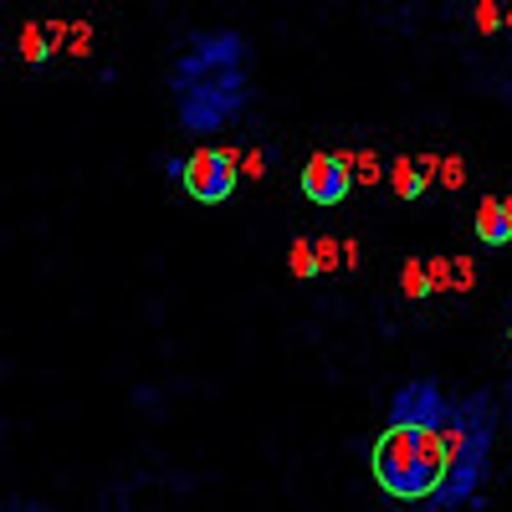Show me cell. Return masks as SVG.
I'll list each match as a JSON object with an SVG mask.
<instances>
[{
  "mask_svg": "<svg viewBox=\"0 0 512 512\" xmlns=\"http://www.w3.org/2000/svg\"><path fill=\"white\" fill-rule=\"evenodd\" d=\"M497 431H502L497 390L446 395L436 374L405 379L390 395L384 431L369 446V477L400 507L456 512L477 502V492L487 487Z\"/></svg>",
  "mask_w": 512,
  "mask_h": 512,
  "instance_id": "1",
  "label": "cell"
},
{
  "mask_svg": "<svg viewBox=\"0 0 512 512\" xmlns=\"http://www.w3.org/2000/svg\"><path fill=\"white\" fill-rule=\"evenodd\" d=\"M164 88L175 93V118L185 134H216V128H226L251 98L246 36L231 26L195 31L180 47L175 67H169Z\"/></svg>",
  "mask_w": 512,
  "mask_h": 512,
  "instance_id": "2",
  "label": "cell"
},
{
  "mask_svg": "<svg viewBox=\"0 0 512 512\" xmlns=\"http://www.w3.org/2000/svg\"><path fill=\"white\" fill-rule=\"evenodd\" d=\"M164 169L185 185L195 205H226L241 185V159L231 149H195L185 159H169Z\"/></svg>",
  "mask_w": 512,
  "mask_h": 512,
  "instance_id": "3",
  "label": "cell"
},
{
  "mask_svg": "<svg viewBox=\"0 0 512 512\" xmlns=\"http://www.w3.org/2000/svg\"><path fill=\"white\" fill-rule=\"evenodd\" d=\"M297 185H303V195L313 205H344L354 195V159L349 154H313L303 164V175H297Z\"/></svg>",
  "mask_w": 512,
  "mask_h": 512,
  "instance_id": "4",
  "label": "cell"
},
{
  "mask_svg": "<svg viewBox=\"0 0 512 512\" xmlns=\"http://www.w3.org/2000/svg\"><path fill=\"white\" fill-rule=\"evenodd\" d=\"M477 241L492 246V251L512 241V205H507V200L487 195V200L477 205Z\"/></svg>",
  "mask_w": 512,
  "mask_h": 512,
  "instance_id": "5",
  "label": "cell"
},
{
  "mask_svg": "<svg viewBox=\"0 0 512 512\" xmlns=\"http://www.w3.org/2000/svg\"><path fill=\"white\" fill-rule=\"evenodd\" d=\"M287 272H292V277H303V282H313V277L323 272V256H318V241H303V236H297V241L287 246Z\"/></svg>",
  "mask_w": 512,
  "mask_h": 512,
  "instance_id": "6",
  "label": "cell"
},
{
  "mask_svg": "<svg viewBox=\"0 0 512 512\" xmlns=\"http://www.w3.org/2000/svg\"><path fill=\"white\" fill-rule=\"evenodd\" d=\"M390 185H395V195H400V200H420V195H425V175H420V169H415L410 159H395Z\"/></svg>",
  "mask_w": 512,
  "mask_h": 512,
  "instance_id": "7",
  "label": "cell"
},
{
  "mask_svg": "<svg viewBox=\"0 0 512 512\" xmlns=\"http://www.w3.org/2000/svg\"><path fill=\"white\" fill-rule=\"evenodd\" d=\"M21 52H26V62H47L52 57V36L41 31V26H26L21 31Z\"/></svg>",
  "mask_w": 512,
  "mask_h": 512,
  "instance_id": "8",
  "label": "cell"
},
{
  "mask_svg": "<svg viewBox=\"0 0 512 512\" xmlns=\"http://www.w3.org/2000/svg\"><path fill=\"white\" fill-rule=\"evenodd\" d=\"M431 267H420V262H405V272H400V287H405V297H425L431 292Z\"/></svg>",
  "mask_w": 512,
  "mask_h": 512,
  "instance_id": "9",
  "label": "cell"
},
{
  "mask_svg": "<svg viewBox=\"0 0 512 512\" xmlns=\"http://www.w3.org/2000/svg\"><path fill=\"white\" fill-rule=\"evenodd\" d=\"M241 175L262 180V175H267V149H246V154H241Z\"/></svg>",
  "mask_w": 512,
  "mask_h": 512,
  "instance_id": "10",
  "label": "cell"
},
{
  "mask_svg": "<svg viewBox=\"0 0 512 512\" xmlns=\"http://www.w3.org/2000/svg\"><path fill=\"white\" fill-rule=\"evenodd\" d=\"M441 180H446V185L456 190V185L466 180V164H461V159H446V175H441Z\"/></svg>",
  "mask_w": 512,
  "mask_h": 512,
  "instance_id": "11",
  "label": "cell"
},
{
  "mask_svg": "<svg viewBox=\"0 0 512 512\" xmlns=\"http://www.w3.org/2000/svg\"><path fill=\"white\" fill-rule=\"evenodd\" d=\"M318 256H323V272L338 267V241H318Z\"/></svg>",
  "mask_w": 512,
  "mask_h": 512,
  "instance_id": "12",
  "label": "cell"
},
{
  "mask_svg": "<svg viewBox=\"0 0 512 512\" xmlns=\"http://www.w3.org/2000/svg\"><path fill=\"white\" fill-rule=\"evenodd\" d=\"M507 344H512V318H507Z\"/></svg>",
  "mask_w": 512,
  "mask_h": 512,
  "instance_id": "13",
  "label": "cell"
}]
</instances>
